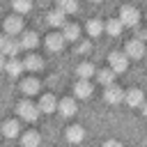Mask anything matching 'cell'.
Here are the masks:
<instances>
[{
	"instance_id": "6da1fadb",
	"label": "cell",
	"mask_w": 147,
	"mask_h": 147,
	"mask_svg": "<svg viewBox=\"0 0 147 147\" xmlns=\"http://www.w3.org/2000/svg\"><path fill=\"white\" fill-rule=\"evenodd\" d=\"M16 110H18V117H21V119H25V122H34V119L39 117V113H41V108H39V106H34L30 99L18 101Z\"/></svg>"
},
{
	"instance_id": "7a4b0ae2",
	"label": "cell",
	"mask_w": 147,
	"mask_h": 147,
	"mask_svg": "<svg viewBox=\"0 0 147 147\" xmlns=\"http://www.w3.org/2000/svg\"><path fill=\"white\" fill-rule=\"evenodd\" d=\"M0 48H2V55L14 57V55L18 53V48H23V46H21V41H18L16 37L7 34V37H2V39H0Z\"/></svg>"
},
{
	"instance_id": "3957f363",
	"label": "cell",
	"mask_w": 147,
	"mask_h": 147,
	"mask_svg": "<svg viewBox=\"0 0 147 147\" xmlns=\"http://www.w3.org/2000/svg\"><path fill=\"white\" fill-rule=\"evenodd\" d=\"M119 21H122L124 25H138L140 11H138L136 7H131V5H124V7L119 9Z\"/></svg>"
},
{
	"instance_id": "277c9868",
	"label": "cell",
	"mask_w": 147,
	"mask_h": 147,
	"mask_svg": "<svg viewBox=\"0 0 147 147\" xmlns=\"http://www.w3.org/2000/svg\"><path fill=\"white\" fill-rule=\"evenodd\" d=\"M124 90L122 87H117V85H106V92H103V99H106V103H110V106H117V103H122L124 101Z\"/></svg>"
},
{
	"instance_id": "5b68a950",
	"label": "cell",
	"mask_w": 147,
	"mask_h": 147,
	"mask_svg": "<svg viewBox=\"0 0 147 147\" xmlns=\"http://www.w3.org/2000/svg\"><path fill=\"white\" fill-rule=\"evenodd\" d=\"M124 53H126L131 60H140V57L145 55V44H142V39H131V41H126Z\"/></svg>"
},
{
	"instance_id": "8992f818",
	"label": "cell",
	"mask_w": 147,
	"mask_h": 147,
	"mask_svg": "<svg viewBox=\"0 0 147 147\" xmlns=\"http://www.w3.org/2000/svg\"><path fill=\"white\" fill-rule=\"evenodd\" d=\"M5 32L7 34H21L23 32V18L21 14H11L5 18Z\"/></svg>"
},
{
	"instance_id": "52a82bcc",
	"label": "cell",
	"mask_w": 147,
	"mask_h": 147,
	"mask_svg": "<svg viewBox=\"0 0 147 147\" xmlns=\"http://www.w3.org/2000/svg\"><path fill=\"white\" fill-rule=\"evenodd\" d=\"M64 34L62 32H51V34H46V48L48 51H53V53H57V51H62L64 48Z\"/></svg>"
},
{
	"instance_id": "ba28073f",
	"label": "cell",
	"mask_w": 147,
	"mask_h": 147,
	"mask_svg": "<svg viewBox=\"0 0 147 147\" xmlns=\"http://www.w3.org/2000/svg\"><path fill=\"white\" fill-rule=\"evenodd\" d=\"M108 62H110V69H115L117 74H122V71L129 67V55H126V53H110Z\"/></svg>"
},
{
	"instance_id": "9c48e42d",
	"label": "cell",
	"mask_w": 147,
	"mask_h": 147,
	"mask_svg": "<svg viewBox=\"0 0 147 147\" xmlns=\"http://www.w3.org/2000/svg\"><path fill=\"white\" fill-rule=\"evenodd\" d=\"M23 69H25V62H21L16 55L5 60V71H7L11 78H18V74H23Z\"/></svg>"
},
{
	"instance_id": "30bf717a",
	"label": "cell",
	"mask_w": 147,
	"mask_h": 147,
	"mask_svg": "<svg viewBox=\"0 0 147 147\" xmlns=\"http://www.w3.org/2000/svg\"><path fill=\"white\" fill-rule=\"evenodd\" d=\"M39 90H41V83H39V78L30 76V78H23V80H21V92H23L25 96H34Z\"/></svg>"
},
{
	"instance_id": "8fae6325",
	"label": "cell",
	"mask_w": 147,
	"mask_h": 147,
	"mask_svg": "<svg viewBox=\"0 0 147 147\" xmlns=\"http://www.w3.org/2000/svg\"><path fill=\"white\" fill-rule=\"evenodd\" d=\"M92 92L94 90H92V83L87 78H78V83L74 85V96H78V99H87Z\"/></svg>"
},
{
	"instance_id": "7c38bea8",
	"label": "cell",
	"mask_w": 147,
	"mask_h": 147,
	"mask_svg": "<svg viewBox=\"0 0 147 147\" xmlns=\"http://www.w3.org/2000/svg\"><path fill=\"white\" fill-rule=\"evenodd\" d=\"M124 101H126L131 108H140V106L145 103V94H142V90L133 87V90H129V92L124 94Z\"/></svg>"
},
{
	"instance_id": "4fadbf2b",
	"label": "cell",
	"mask_w": 147,
	"mask_h": 147,
	"mask_svg": "<svg viewBox=\"0 0 147 147\" xmlns=\"http://www.w3.org/2000/svg\"><path fill=\"white\" fill-rule=\"evenodd\" d=\"M57 103H60V101H55L53 94H44V96L39 99V108H41V113H55V110H57Z\"/></svg>"
},
{
	"instance_id": "5bb4252c",
	"label": "cell",
	"mask_w": 147,
	"mask_h": 147,
	"mask_svg": "<svg viewBox=\"0 0 147 147\" xmlns=\"http://www.w3.org/2000/svg\"><path fill=\"white\" fill-rule=\"evenodd\" d=\"M83 138H85V129H83V126L74 124V126H69V129H67V140H69V142L78 145V142H83Z\"/></svg>"
},
{
	"instance_id": "9a60e30c",
	"label": "cell",
	"mask_w": 147,
	"mask_h": 147,
	"mask_svg": "<svg viewBox=\"0 0 147 147\" xmlns=\"http://www.w3.org/2000/svg\"><path fill=\"white\" fill-rule=\"evenodd\" d=\"M67 14L62 11V9H55V11H51L48 16H46V21L53 25V28H64L67 25V18H64Z\"/></svg>"
},
{
	"instance_id": "2e32d148",
	"label": "cell",
	"mask_w": 147,
	"mask_h": 147,
	"mask_svg": "<svg viewBox=\"0 0 147 147\" xmlns=\"http://www.w3.org/2000/svg\"><path fill=\"white\" fill-rule=\"evenodd\" d=\"M57 110H60L64 117H71V115H74L78 108H76V101H74L71 96H67V99H62V101L57 103Z\"/></svg>"
},
{
	"instance_id": "e0dca14e",
	"label": "cell",
	"mask_w": 147,
	"mask_h": 147,
	"mask_svg": "<svg viewBox=\"0 0 147 147\" xmlns=\"http://www.w3.org/2000/svg\"><path fill=\"white\" fill-rule=\"evenodd\" d=\"M122 28H124V23H122L119 18H110V21L103 25V30H106L110 37H119V34H122Z\"/></svg>"
},
{
	"instance_id": "ac0fdd59",
	"label": "cell",
	"mask_w": 147,
	"mask_h": 147,
	"mask_svg": "<svg viewBox=\"0 0 147 147\" xmlns=\"http://www.w3.org/2000/svg\"><path fill=\"white\" fill-rule=\"evenodd\" d=\"M37 44H39L37 32H23V34H21V46H23L25 51H32Z\"/></svg>"
},
{
	"instance_id": "d6986e66",
	"label": "cell",
	"mask_w": 147,
	"mask_h": 147,
	"mask_svg": "<svg viewBox=\"0 0 147 147\" xmlns=\"http://www.w3.org/2000/svg\"><path fill=\"white\" fill-rule=\"evenodd\" d=\"M18 129H21L18 119H7V122L2 124V133H5V138H16V136H18Z\"/></svg>"
},
{
	"instance_id": "ffe728a7",
	"label": "cell",
	"mask_w": 147,
	"mask_h": 147,
	"mask_svg": "<svg viewBox=\"0 0 147 147\" xmlns=\"http://www.w3.org/2000/svg\"><path fill=\"white\" fill-rule=\"evenodd\" d=\"M62 34H64L67 41H76V39L80 37V28H78L76 23H67V25L62 28Z\"/></svg>"
},
{
	"instance_id": "44dd1931",
	"label": "cell",
	"mask_w": 147,
	"mask_h": 147,
	"mask_svg": "<svg viewBox=\"0 0 147 147\" xmlns=\"http://www.w3.org/2000/svg\"><path fill=\"white\" fill-rule=\"evenodd\" d=\"M23 62H25V69H28V71H34V74L44 67V60H41L39 55H25Z\"/></svg>"
},
{
	"instance_id": "7402d4cb",
	"label": "cell",
	"mask_w": 147,
	"mask_h": 147,
	"mask_svg": "<svg viewBox=\"0 0 147 147\" xmlns=\"http://www.w3.org/2000/svg\"><path fill=\"white\" fill-rule=\"evenodd\" d=\"M76 74H78V78H92V74H96V69H94V64L92 62H80L78 67H76Z\"/></svg>"
},
{
	"instance_id": "603a6c76",
	"label": "cell",
	"mask_w": 147,
	"mask_h": 147,
	"mask_svg": "<svg viewBox=\"0 0 147 147\" xmlns=\"http://www.w3.org/2000/svg\"><path fill=\"white\" fill-rule=\"evenodd\" d=\"M21 142H23L25 147H37V145L41 142V136H39L37 131H25L23 138H21Z\"/></svg>"
},
{
	"instance_id": "cb8c5ba5",
	"label": "cell",
	"mask_w": 147,
	"mask_h": 147,
	"mask_svg": "<svg viewBox=\"0 0 147 147\" xmlns=\"http://www.w3.org/2000/svg\"><path fill=\"white\" fill-rule=\"evenodd\" d=\"M115 69H101V71H96V78H99V83L101 85H113V80H115Z\"/></svg>"
},
{
	"instance_id": "d4e9b609",
	"label": "cell",
	"mask_w": 147,
	"mask_h": 147,
	"mask_svg": "<svg viewBox=\"0 0 147 147\" xmlns=\"http://www.w3.org/2000/svg\"><path fill=\"white\" fill-rule=\"evenodd\" d=\"M85 30H87V34H90V37H99V34H101V30H103V23H101V21H96V18H92V21H87Z\"/></svg>"
},
{
	"instance_id": "484cf974",
	"label": "cell",
	"mask_w": 147,
	"mask_h": 147,
	"mask_svg": "<svg viewBox=\"0 0 147 147\" xmlns=\"http://www.w3.org/2000/svg\"><path fill=\"white\" fill-rule=\"evenodd\" d=\"M57 9H62L64 14H76L78 11V2L76 0H57Z\"/></svg>"
},
{
	"instance_id": "4316f807",
	"label": "cell",
	"mask_w": 147,
	"mask_h": 147,
	"mask_svg": "<svg viewBox=\"0 0 147 147\" xmlns=\"http://www.w3.org/2000/svg\"><path fill=\"white\" fill-rule=\"evenodd\" d=\"M11 7L16 14H28L32 9V0H11Z\"/></svg>"
},
{
	"instance_id": "83f0119b",
	"label": "cell",
	"mask_w": 147,
	"mask_h": 147,
	"mask_svg": "<svg viewBox=\"0 0 147 147\" xmlns=\"http://www.w3.org/2000/svg\"><path fill=\"white\" fill-rule=\"evenodd\" d=\"M140 108H142V115H145V117H147V101H145V103H142V106H140Z\"/></svg>"
},
{
	"instance_id": "f1b7e54d",
	"label": "cell",
	"mask_w": 147,
	"mask_h": 147,
	"mask_svg": "<svg viewBox=\"0 0 147 147\" xmlns=\"http://www.w3.org/2000/svg\"><path fill=\"white\" fill-rule=\"evenodd\" d=\"M92 2H101V0H92Z\"/></svg>"
}]
</instances>
